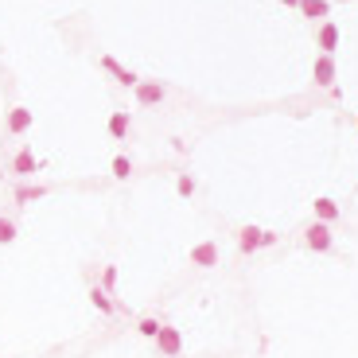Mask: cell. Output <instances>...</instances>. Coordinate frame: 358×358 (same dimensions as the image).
Here are the masks:
<instances>
[{"label": "cell", "mask_w": 358, "mask_h": 358, "mask_svg": "<svg viewBox=\"0 0 358 358\" xmlns=\"http://www.w3.org/2000/svg\"><path fill=\"white\" fill-rule=\"evenodd\" d=\"M304 245H308L312 253H331V250H335L331 222H320V218H315V222H308V226H304Z\"/></svg>", "instance_id": "cell-1"}, {"label": "cell", "mask_w": 358, "mask_h": 358, "mask_svg": "<svg viewBox=\"0 0 358 358\" xmlns=\"http://www.w3.org/2000/svg\"><path fill=\"white\" fill-rule=\"evenodd\" d=\"M280 4H285V8H300V0H280Z\"/></svg>", "instance_id": "cell-22"}, {"label": "cell", "mask_w": 358, "mask_h": 358, "mask_svg": "<svg viewBox=\"0 0 358 358\" xmlns=\"http://www.w3.org/2000/svg\"><path fill=\"white\" fill-rule=\"evenodd\" d=\"M109 171H113L117 179H129V176H133V160H129L125 152H117V156H113V164H109Z\"/></svg>", "instance_id": "cell-18"}, {"label": "cell", "mask_w": 358, "mask_h": 358, "mask_svg": "<svg viewBox=\"0 0 358 358\" xmlns=\"http://www.w3.org/2000/svg\"><path fill=\"white\" fill-rule=\"evenodd\" d=\"M187 261H191L195 268H215L218 261H222V253H218V245H215V242H199V245H191Z\"/></svg>", "instance_id": "cell-8"}, {"label": "cell", "mask_w": 358, "mask_h": 358, "mask_svg": "<svg viewBox=\"0 0 358 358\" xmlns=\"http://www.w3.org/2000/svg\"><path fill=\"white\" fill-rule=\"evenodd\" d=\"M268 245H277V234L265 230V238H261V250H268Z\"/></svg>", "instance_id": "cell-21"}, {"label": "cell", "mask_w": 358, "mask_h": 358, "mask_svg": "<svg viewBox=\"0 0 358 358\" xmlns=\"http://www.w3.org/2000/svg\"><path fill=\"white\" fill-rule=\"evenodd\" d=\"M261 238H265V230H261V226H238V253H242V257L257 253L261 250Z\"/></svg>", "instance_id": "cell-10"}, {"label": "cell", "mask_w": 358, "mask_h": 358, "mask_svg": "<svg viewBox=\"0 0 358 358\" xmlns=\"http://www.w3.org/2000/svg\"><path fill=\"white\" fill-rule=\"evenodd\" d=\"M90 304L98 308L101 315H113V312H117V300H113V292H106L101 285H94V288H90Z\"/></svg>", "instance_id": "cell-15"}, {"label": "cell", "mask_w": 358, "mask_h": 358, "mask_svg": "<svg viewBox=\"0 0 358 358\" xmlns=\"http://www.w3.org/2000/svg\"><path fill=\"white\" fill-rule=\"evenodd\" d=\"M300 16L304 20H327L331 16V0H300Z\"/></svg>", "instance_id": "cell-13"}, {"label": "cell", "mask_w": 358, "mask_h": 358, "mask_svg": "<svg viewBox=\"0 0 358 358\" xmlns=\"http://www.w3.org/2000/svg\"><path fill=\"white\" fill-rule=\"evenodd\" d=\"M51 195V187L47 183H27V179H20L16 187H12V203L24 206V203H36V199H47Z\"/></svg>", "instance_id": "cell-9"}, {"label": "cell", "mask_w": 358, "mask_h": 358, "mask_svg": "<svg viewBox=\"0 0 358 358\" xmlns=\"http://www.w3.org/2000/svg\"><path fill=\"white\" fill-rule=\"evenodd\" d=\"M129 125H133V121H129L125 109L109 113V121H106V129H109V136H113V141H129Z\"/></svg>", "instance_id": "cell-14"}, {"label": "cell", "mask_w": 358, "mask_h": 358, "mask_svg": "<svg viewBox=\"0 0 358 358\" xmlns=\"http://www.w3.org/2000/svg\"><path fill=\"white\" fill-rule=\"evenodd\" d=\"M312 215L315 218H320V222H339V215H343V210H339V203H335V199H327V195H320V199H315V203H312Z\"/></svg>", "instance_id": "cell-12"}, {"label": "cell", "mask_w": 358, "mask_h": 358, "mask_svg": "<svg viewBox=\"0 0 358 358\" xmlns=\"http://www.w3.org/2000/svg\"><path fill=\"white\" fill-rule=\"evenodd\" d=\"M36 171H43V160H39L31 148H20V152L12 156V164H8V176H16V179H31Z\"/></svg>", "instance_id": "cell-2"}, {"label": "cell", "mask_w": 358, "mask_h": 358, "mask_svg": "<svg viewBox=\"0 0 358 358\" xmlns=\"http://www.w3.org/2000/svg\"><path fill=\"white\" fill-rule=\"evenodd\" d=\"M160 327H164V320H156V315H141V320H136V331H141L144 339H156Z\"/></svg>", "instance_id": "cell-16"}, {"label": "cell", "mask_w": 358, "mask_h": 358, "mask_svg": "<svg viewBox=\"0 0 358 358\" xmlns=\"http://www.w3.org/2000/svg\"><path fill=\"white\" fill-rule=\"evenodd\" d=\"M101 71H106L109 78H117V82H121L125 90H133L136 82H141V74H136V71H129L125 63H117L113 55H101Z\"/></svg>", "instance_id": "cell-7"}, {"label": "cell", "mask_w": 358, "mask_h": 358, "mask_svg": "<svg viewBox=\"0 0 358 358\" xmlns=\"http://www.w3.org/2000/svg\"><path fill=\"white\" fill-rule=\"evenodd\" d=\"M31 109H24V106H12L8 109V136H24L27 129H31Z\"/></svg>", "instance_id": "cell-11"}, {"label": "cell", "mask_w": 358, "mask_h": 358, "mask_svg": "<svg viewBox=\"0 0 358 358\" xmlns=\"http://www.w3.org/2000/svg\"><path fill=\"white\" fill-rule=\"evenodd\" d=\"M335 78H339V71H335V55H320V59L312 63V86L335 90Z\"/></svg>", "instance_id": "cell-3"}, {"label": "cell", "mask_w": 358, "mask_h": 358, "mask_svg": "<svg viewBox=\"0 0 358 358\" xmlns=\"http://www.w3.org/2000/svg\"><path fill=\"white\" fill-rule=\"evenodd\" d=\"M156 347H160L164 358H179V355H183V335H179V327L164 323L160 335H156Z\"/></svg>", "instance_id": "cell-6"}, {"label": "cell", "mask_w": 358, "mask_h": 358, "mask_svg": "<svg viewBox=\"0 0 358 358\" xmlns=\"http://www.w3.org/2000/svg\"><path fill=\"white\" fill-rule=\"evenodd\" d=\"M16 238H20V226L8 215H0V245H12Z\"/></svg>", "instance_id": "cell-17"}, {"label": "cell", "mask_w": 358, "mask_h": 358, "mask_svg": "<svg viewBox=\"0 0 358 358\" xmlns=\"http://www.w3.org/2000/svg\"><path fill=\"white\" fill-rule=\"evenodd\" d=\"M176 187H179V195H183V199H191V195H195V176H191V171H179Z\"/></svg>", "instance_id": "cell-19"}, {"label": "cell", "mask_w": 358, "mask_h": 358, "mask_svg": "<svg viewBox=\"0 0 358 358\" xmlns=\"http://www.w3.org/2000/svg\"><path fill=\"white\" fill-rule=\"evenodd\" d=\"M133 98L141 101V106H164V101H168V90H164L160 82H152V78H141L133 86Z\"/></svg>", "instance_id": "cell-5"}, {"label": "cell", "mask_w": 358, "mask_h": 358, "mask_svg": "<svg viewBox=\"0 0 358 358\" xmlns=\"http://www.w3.org/2000/svg\"><path fill=\"white\" fill-rule=\"evenodd\" d=\"M101 288H106V292H113V288H117V265L101 268Z\"/></svg>", "instance_id": "cell-20"}, {"label": "cell", "mask_w": 358, "mask_h": 358, "mask_svg": "<svg viewBox=\"0 0 358 358\" xmlns=\"http://www.w3.org/2000/svg\"><path fill=\"white\" fill-rule=\"evenodd\" d=\"M355 125H358V113H355Z\"/></svg>", "instance_id": "cell-23"}, {"label": "cell", "mask_w": 358, "mask_h": 358, "mask_svg": "<svg viewBox=\"0 0 358 358\" xmlns=\"http://www.w3.org/2000/svg\"><path fill=\"white\" fill-rule=\"evenodd\" d=\"M339 39H343L339 24L335 20H320V27H315V47H320V55H335L339 51Z\"/></svg>", "instance_id": "cell-4"}]
</instances>
